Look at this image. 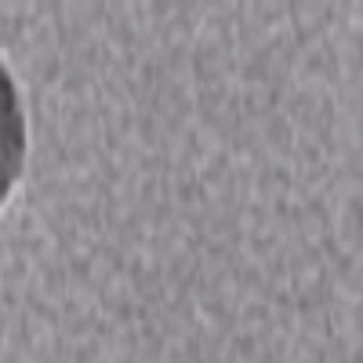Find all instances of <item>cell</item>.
I'll return each mask as SVG.
<instances>
[{"instance_id": "obj_1", "label": "cell", "mask_w": 363, "mask_h": 363, "mask_svg": "<svg viewBox=\"0 0 363 363\" xmlns=\"http://www.w3.org/2000/svg\"><path fill=\"white\" fill-rule=\"evenodd\" d=\"M22 153H26V124H22L18 95L8 69L0 66V203H4V196L11 193L22 171Z\"/></svg>"}]
</instances>
